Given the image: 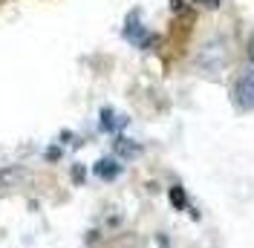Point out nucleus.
<instances>
[{
  "mask_svg": "<svg viewBox=\"0 0 254 248\" xmlns=\"http://www.w3.org/2000/svg\"><path fill=\"white\" fill-rule=\"evenodd\" d=\"M234 98H237L240 107H254V66H252V69H246V72L237 78Z\"/></svg>",
  "mask_w": 254,
  "mask_h": 248,
  "instance_id": "obj_1",
  "label": "nucleus"
},
{
  "mask_svg": "<svg viewBox=\"0 0 254 248\" xmlns=\"http://www.w3.org/2000/svg\"><path fill=\"white\" fill-rule=\"evenodd\" d=\"M95 176H98V179H104V182H110V179H116V176H119V173H122V165H119V162H116V159H98V162H95Z\"/></svg>",
  "mask_w": 254,
  "mask_h": 248,
  "instance_id": "obj_3",
  "label": "nucleus"
},
{
  "mask_svg": "<svg viewBox=\"0 0 254 248\" xmlns=\"http://www.w3.org/2000/svg\"><path fill=\"white\" fill-rule=\"evenodd\" d=\"M202 3H208V6H217V0H202Z\"/></svg>",
  "mask_w": 254,
  "mask_h": 248,
  "instance_id": "obj_7",
  "label": "nucleus"
},
{
  "mask_svg": "<svg viewBox=\"0 0 254 248\" xmlns=\"http://www.w3.org/2000/svg\"><path fill=\"white\" fill-rule=\"evenodd\" d=\"M125 124H127L125 116H116L110 107L101 110V130H107V133H116V130H119V127H125Z\"/></svg>",
  "mask_w": 254,
  "mask_h": 248,
  "instance_id": "obj_4",
  "label": "nucleus"
},
{
  "mask_svg": "<svg viewBox=\"0 0 254 248\" xmlns=\"http://www.w3.org/2000/svg\"><path fill=\"white\" fill-rule=\"evenodd\" d=\"M125 38L130 41V44H136V47H142V49L153 44V35H147V32H144L142 26H139V23L133 20V17H130V23H127V29H125Z\"/></svg>",
  "mask_w": 254,
  "mask_h": 248,
  "instance_id": "obj_2",
  "label": "nucleus"
},
{
  "mask_svg": "<svg viewBox=\"0 0 254 248\" xmlns=\"http://www.w3.org/2000/svg\"><path fill=\"white\" fill-rule=\"evenodd\" d=\"M171 202H174L176 208H182V205H185V196H182V190H179V187L171 190Z\"/></svg>",
  "mask_w": 254,
  "mask_h": 248,
  "instance_id": "obj_5",
  "label": "nucleus"
},
{
  "mask_svg": "<svg viewBox=\"0 0 254 248\" xmlns=\"http://www.w3.org/2000/svg\"><path fill=\"white\" fill-rule=\"evenodd\" d=\"M249 55H252V63H254V38H252V47H249Z\"/></svg>",
  "mask_w": 254,
  "mask_h": 248,
  "instance_id": "obj_6",
  "label": "nucleus"
}]
</instances>
